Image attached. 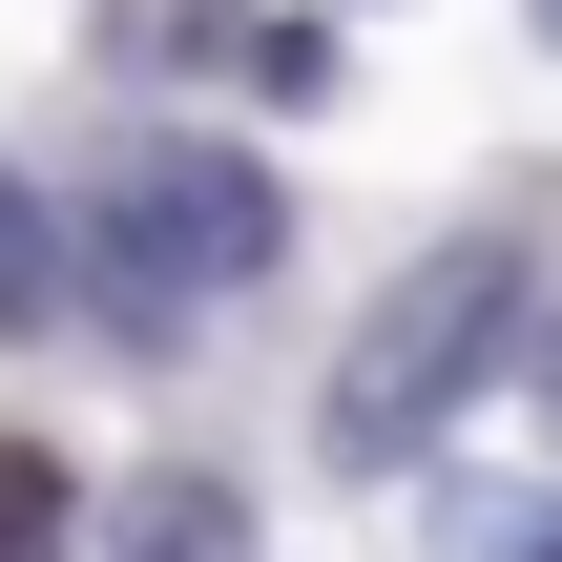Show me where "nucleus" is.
Segmentation results:
<instances>
[{
  "label": "nucleus",
  "instance_id": "nucleus-1",
  "mask_svg": "<svg viewBox=\"0 0 562 562\" xmlns=\"http://www.w3.org/2000/svg\"><path fill=\"white\" fill-rule=\"evenodd\" d=\"M521 334V229H438L396 292H375V334H355V375H334V459H417L459 396H480V355Z\"/></svg>",
  "mask_w": 562,
  "mask_h": 562
},
{
  "label": "nucleus",
  "instance_id": "nucleus-2",
  "mask_svg": "<svg viewBox=\"0 0 562 562\" xmlns=\"http://www.w3.org/2000/svg\"><path fill=\"white\" fill-rule=\"evenodd\" d=\"M271 188H250V146H125L104 188H83V250H104V313L125 334H167V313H209V292H250L271 271Z\"/></svg>",
  "mask_w": 562,
  "mask_h": 562
},
{
  "label": "nucleus",
  "instance_id": "nucleus-3",
  "mask_svg": "<svg viewBox=\"0 0 562 562\" xmlns=\"http://www.w3.org/2000/svg\"><path fill=\"white\" fill-rule=\"evenodd\" d=\"M104 63H209V83H250V104H313V83H334V42H313V21H250V0H125Z\"/></svg>",
  "mask_w": 562,
  "mask_h": 562
},
{
  "label": "nucleus",
  "instance_id": "nucleus-4",
  "mask_svg": "<svg viewBox=\"0 0 562 562\" xmlns=\"http://www.w3.org/2000/svg\"><path fill=\"white\" fill-rule=\"evenodd\" d=\"M104 562H250V501L229 480H125L104 501Z\"/></svg>",
  "mask_w": 562,
  "mask_h": 562
},
{
  "label": "nucleus",
  "instance_id": "nucleus-5",
  "mask_svg": "<svg viewBox=\"0 0 562 562\" xmlns=\"http://www.w3.org/2000/svg\"><path fill=\"white\" fill-rule=\"evenodd\" d=\"M63 292H83V250H63V209H42V188L0 167V334H42Z\"/></svg>",
  "mask_w": 562,
  "mask_h": 562
},
{
  "label": "nucleus",
  "instance_id": "nucleus-6",
  "mask_svg": "<svg viewBox=\"0 0 562 562\" xmlns=\"http://www.w3.org/2000/svg\"><path fill=\"white\" fill-rule=\"evenodd\" d=\"M42 542H83V501H63L42 438H0V562H42Z\"/></svg>",
  "mask_w": 562,
  "mask_h": 562
},
{
  "label": "nucleus",
  "instance_id": "nucleus-7",
  "mask_svg": "<svg viewBox=\"0 0 562 562\" xmlns=\"http://www.w3.org/2000/svg\"><path fill=\"white\" fill-rule=\"evenodd\" d=\"M542 417H562V355H542Z\"/></svg>",
  "mask_w": 562,
  "mask_h": 562
},
{
  "label": "nucleus",
  "instance_id": "nucleus-8",
  "mask_svg": "<svg viewBox=\"0 0 562 562\" xmlns=\"http://www.w3.org/2000/svg\"><path fill=\"white\" fill-rule=\"evenodd\" d=\"M542 42H562V0H542Z\"/></svg>",
  "mask_w": 562,
  "mask_h": 562
}]
</instances>
